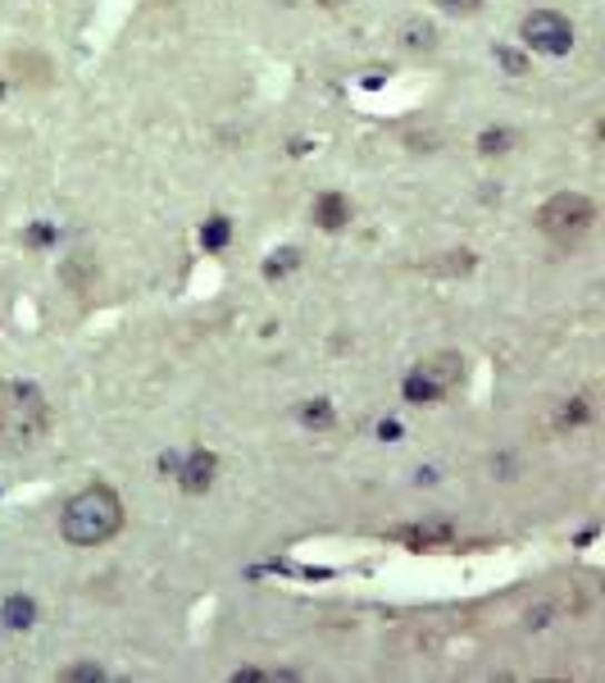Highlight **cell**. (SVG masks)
Returning a JSON list of instances; mask_svg holds the SVG:
<instances>
[{
  "label": "cell",
  "mask_w": 605,
  "mask_h": 683,
  "mask_svg": "<svg viewBox=\"0 0 605 683\" xmlns=\"http://www.w3.org/2000/svg\"><path fill=\"white\" fill-rule=\"evenodd\" d=\"M391 543L410 547V552H428V547H446L450 538H456V524L450 519H424V524H396L387 533Z\"/></svg>",
  "instance_id": "obj_7"
},
{
  "label": "cell",
  "mask_w": 605,
  "mask_h": 683,
  "mask_svg": "<svg viewBox=\"0 0 605 683\" xmlns=\"http://www.w3.org/2000/svg\"><path fill=\"white\" fill-rule=\"evenodd\" d=\"M100 679H106V670H100L96 661H78V665L60 670V683H100Z\"/></svg>",
  "instance_id": "obj_11"
},
{
  "label": "cell",
  "mask_w": 605,
  "mask_h": 683,
  "mask_svg": "<svg viewBox=\"0 0 605 683\" xmlns=\"http://www.w3.org/2000/svg\"><path fill=\"white\" fill-rule=\"evenodd\" d=\"M496 60H500V65H506L510 73H524V69H528V65H524V56H515V51H506V46H500V51H496Z\"/></svg>",
  "instance_id": "obj_17"
},
{
  "label": "cell",
  "mask_w": 605,
  "mask_h": 683,
  "mask_svg": "<svg viewBox=\"0 0 605 683\" xmlns=\"http://www.w3.org/2000/svg\"><path fill=\"white\" fill-rule=\"evenodd\" d=\"M50 433V402L37 383L6 378L0 383V452H32Z\"/></svg>",
  "instance_id": "obj_2"
},
{
  "label": "cell",
  "mask_w": 605,
  "mask_h": 683,
  "mask_svg": "<svg viewBox=\"0 0 605 683\" xmlns=\"http://www.w3.org/2000/svg\"><path fill=\"white\" fill-rule=\"evenodd\" d=\"M433 6L446 10V14H474V10L483 6V0H433Z\"/></svg>",
  "instance_id": "obj_15"
},
{
  "label": "cell",
  "mask_w": 605,
  "mask_h": 683,
  "mask_svg": "<svg viewBox=\"0 0 605 683\" xmlns=\"http://www.w3.org/2000/svg\"><path fill=\"white\" fill-rule=\"evenodd\" d=\"M0 101H6V78H0Z\"/></svg>",
  "instance_id": "obj_20"
},
{
  "label": "cell",
  "mask_w": 605,
  "mask_h": 683,
  "mask_svg": "<svg viewBox=\"0 0 605 683\" xmlns=\"http://www.w3.org/2000/svg\"><path fill=\"white\" fill-rule=\"evenodd\" d=\"M123 497L110 483H87L60 511V538L69 547H106L123 533Z\"/></svg>",
  "instance_id": "obj_1"
},
{
  "label": "cell",
  "mask_w": 605,
  "mask_h": 683,
  "mask_svg": "<svg viewBox=\"0 0 605 683\" xmlns=\"http://www.w3.org/2000/svg\"><path fill=\"white\" fill-rule=\"evenodd\" d=\"M596 224V206L583 191H556L537 206V228L556 241V247H574V241Z\"/></svg>",
  "instance_id": "obj_4"
},
{
  "label": "cell",
  "mask_w": 605,
  "mask_h": 683,
  "mask_svg": "<svg viewBox=\"0 0 605 683\" xmlns=\"http://www.w3.org/2000/svg\"><path fill=\"white\" fill-rule=\"evenodd\" d=\"M465 383V356L460 352H433L419 365H410V374L400 378V397L410 406H437L442 397H450Z\"/></svg>",
  "instance_id": "obj_3"
},
{
  "label": "cell",
  "mask_w": 605,
  "mask_h": 683,
  "mask_svg": "<svg viewBox=\"0 0 605 683\" xmlns=\"http://www.w3.org/2000/svg\"><path fill=\"white\" fill-rule=\"evenodd\" d=\"M278 256H282V260H269V265H265V274H269V278H278V274H287V269L296 265V251H278Z\"/></svg>",
  "instance_id": "obj_16"
},
{
  "label": "cell",
  "mask_w": 605,
  "mask_h": 683,
  "mask_svg": "<svg viewBox=\"0 0 605 683\" xmlns=\"http://www.w3.org/2000/svg\"><path fill=\"white\" fill-rule=\"evenodd\" d=\"M315 224L324 232H341L350 224V201L341 191H324V197H315Z\"/></svg>",
  "instance_id": "obj_8"
},
{
  "label": "cell",
  "mask_w": 605,
  "mask_h": 683,
  "mask_svg": "<svg viewBox=\"0 0 605 683\" xmlns=\"http://www.w3.org/2000/svg\"><path fill=\"white\" fill-rule=\"evenodd\" d=\"M519 41L537 56H569L574 51V23L561 10H528L519 23Z\"/></svg>",
  "instance_id": "obj_5"
},
{
  "label": "cell",
  "mask_w": 605,
  "mask_h": 683,
  "mask_svg": "<svg viewBox=\"0 0 605 683\" xmlns=\"http://www.w3.org/2000/svg\"><path fill=\"white\" fill-rule=\"evenodd\" d=\"M410 32H415V37H410V46H437V32H433L428 23H424V28H419V23H410Z\"/></svg>",
  "instance_id": "obj_18"
},
{
  "label": "cell",
  "mask_w": 605,
  "mask_h": 683,
  "mask_svg": "<svg viewBox=\"0 0 605 683\" xmlns=\"http://www.w3.org/2000/svg\"><path fill=\"white\" fill-rule=\"evenodd\" d=\"M0 620H6V628H32L37 624V602L14 593V597L0 602Z\"/></svg>",
  "instance_id": "obj_9"
},
{
  "label": "cell",
  "mask_w": 605,
  "mask_h": 683,
  "mask_svg": "<svg viewBox=\"0 0 605 683\" xmlns=\"http://www.w3.org/2000/svg\"><path fill=\"white\" fill-rule=\"evenodd\" d=\"M324 10H341V6H356V0H319Z\"/></svg>",
  "instance_id": "obj_19"
},
{
  "label": "cell",
  "mask_w": 605,
  "mask_h": 683,
  "mask_svg": "<svg viewBox=\"0 0 605 683\" xmlns=\"http://www.w3.org/2000/svg\"><path fill=\"white\" fill-rule=\"evenodd\" d=\"M165 469L182 483V493H206L215 483V469H219V456L206 452V447H191L187 461H165Z\"/></svg>",
  "instance_id": "obj_6"
},
{
  "label": "cell",
  "mask_w": 605,
  "mask_h": 683,
  "mask_svg": "<svg viewBox=\"0 0 605 683\" xmlns=\"http://www.w3.org/2000/svg\"><path fill=\"white\" fill-rule=\"evenodd\" d=\"M228 232H232V228H228V219H224V215H215V219H210L206 228H200V241H206L210 251H219L224 241H228Z\"/></svg>",
  "instance_id": "obj_14"
},
{
  "label": "cell",
  "mask_w": 605,
  "mask_h": 683,
  "mask_svg": "<svg viewBox=\"0 0 605 683\" xmlns=\"http://www.w3.org/2000/svg\"><path fill=\"white\" fill-rule=\"evenodd\" d=\"M278 679H296V674L291 670H256V665L232 670V683H278Z\"/></svg>",
  "instance_id": "obj_13"
},
{
  "label": "cell",
  "mask_w": 605,
  "mask_h": 683,
  "mask_svg": "<svg viewBox=\"0 0 605 683\" xmlns=\"http://www.w3.org/2000/svg\"><path fill=\"white\" fill-rule=\"evenodd\" d=\"M0 633H6V620H0Z\"/></svg>",
  "instance_id": "obj_21"
},
{
  "label": "cell",
  "mask_w": 605,
  "mask_h": 683,
  "mask_svg": "<svg viewBox=\"0 0 605 683\" xmlns=\"http://www.w3.org/2000/svg\"><path fill=\"white\" fill-rule=\"evenodd\" d=\"M296 415H300V424H310V428H333V406H328L324 397H319V402H306Z\"/></svg>",
  "instance_id": "obj_12"
},
{
  "label": "cell",
  "mask_w": 605,
  "mask_h": 683,
  "mask_svg": "<svg viewBox=\"0 0 605 683\" xmlns=\"http://www.w3.org/2000/svg\"><path fill=\"white\" fill-rule=\"evenodd\" d=\"M515 141H519V132L496 128V132H483V137H478V151H483V156H506Z\"/></svg>",
  "instance_id": "obj_10"
}]
</instances>
